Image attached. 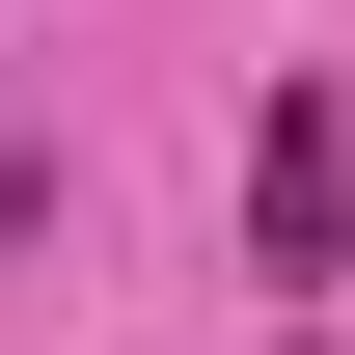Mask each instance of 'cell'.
I'll return each instance as SVG.
<instances>
[{
    "label": "cell",
    "instance_id": "obj_2",
    "mask_svg": "<svg viewBox=\"0 0 355 355\" xmlns=\"http://www.w3.org/2000/svg\"><path fill=\"white\" fill-rule=\"evenodd\" d=\"M28 246H55V164H0V273H28Z\"/></svg>",
    "mask_w": 355,
    "mask_h": 355
},
{
    "label": "cell",
    "instance_id": "obj_1",
    "mask_svg": "<svg viewBox=\"0 0 355 355\" xmlns=\"http://www.w3.org/2000/svg\"><path fill=\"white\" fill-rule=\"evenodd\" d=\"M328 246H355V110L273 83V110H246V273H328Z\"/></svg>",
    "mask_w": 355,
    "mask_h": 355
}]
</instances>
